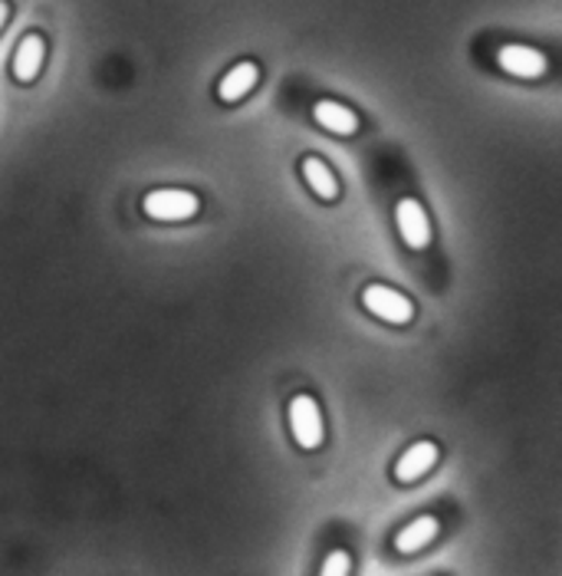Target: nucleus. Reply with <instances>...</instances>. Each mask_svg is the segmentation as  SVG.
<instances>
[{
	"instance_id": "1",
	"label": "nucleus",
	"mask_w": 562,
	"mask_h": 576,
	"mask_svg": "<svg viewBox=\"0 0 562 576\" xmlns=\"http://www.w3.org/2000/svg\"><path fill=\"white\" fill-rule=\"evenodd\" d=\"M363 307H366L372 317H378V320L391 323V327H408L411 317H414V303H411L404 294H398L395 287H385V284L366 287Z\"/></svg>"
},
{
	"instance_id": "2",
	"label": "nucleus",
	"mask_w": 562,
	"mask_h": 576,
	"mask_svg": "<svg viewBox=\"0 0 562 576\" xmlns=\"http://www.w3.org/2000/svg\"><path fill=\"white\" fill-rule=\"evenodd\" d=\"M142 207L155 221H187L197 214L201 201H197V194L185 192V189H159V192L145 194Z\"/></svg>"
},
{
	"instance_id": "3",
	"label": "nucleus",
	"mask_w": 562,
	"mask_h": 576,
	"mask_svg": "<svg viewBox=\"0 0 562 576\" xmlns=\"http://www.w3.org/2000/svg\"><path fill=\"white\" fill-rule=\"evenodd\" d=\"M290 431H293V441L306 451L323 445V415L310 395H296L290 402Z\"/></svg>"
},
{
	"instance_id": "4",
	"label": "nucleus",
	"mask_w": 562,
	"mask_h": 576,
	"mask_svg": "<svg viewBox=\"0 0 562 576\" xmlns=\"http://www.w3.org/2000/svg\"><path fill=\"white\" fill-rule=\"evenodd\" d=\"M395 221H398V234L411 250H424L431 244V221L424 214V204L418 198H401L395 207Z\"/></svg>"
},
{
	"instance_id": "5",
	"label": "nucleus",
	"mask_w": 562,
	"mask_h": 576,
	"mask_svg": "<svg viewBox=\"0 0 562 576\" xmlns=\"http://www.w3.org/2000/svg\"><path fill=\"white\" fill-rule=\"evenodd\" d=\"M497 63H500V70H504V73L520 76V79H537V76H543V73H547V66H550V63H547V56H543L540 50L523 46V43H507V46H500Z\"/></svg>"
},
{
	"instance_id": "6",
	"label": "nucleus",
	"mask_w": 562,
	"mask_h": 576,
	"mask_svg": "<svg viewBox=\"0 0 562 576\" xmlns=\"http://www.w3.org/2000/svg\"><path fill=\"white\" fill-rule=\"evenodd\" d=\"M441 458V448L434 441H414L395 465V481L398 484H414L421 481Z\"/></svg>"
},
{
	"instance_id": "7",
	"label": "nucleus",
	"mask_w": 562,
	"mask_h": 576,
	"mask_svg": "<svg viewBox=\"0 0 562 576\" xmlns=\"http://www.w3.org/2000/svg\"><path fill=\"white\" fill-rule=\"evenodd\" d=\"M257 83H260V66L250 63V60H244V63H237L234 70L224 73V79L217 83V96H220L224 103H237V99H244Z\"/></svg>"
},
{
	"instance_id": "8",
	"label": "nucleus",
	"mask_w": 562,
	"mask_h": 576,
	"mask_svg": "<svg viewBox=\"0 0 562 576\" xmlns=\"http://www.w3.org/2000/svg\"><path fill=\"white\" fill-rule=\"evenodd\" d=\"M43 56H46V43L40 33H26L17 46V56H13V76L20 83H30L36 79V73L43 70Z\"/></svg>"
},
{
	"instance_id": "9",
	"label": "nucleus",
	"mask_w": 562,
	"mask_h": 576,
	"mask_svg": "<svg viewBox=\"0 0 562 576\" xmlns=\"http://www.w3.org/2000/svg\"><path fill=\"white\" fill-rule=\"evenodd\" d=\"M313 116H316V122L323 129H329L336 136H353L359 129V116L349 106L336 103V99H320L316 109H313Z\"/></svg>"
},
{
	"instance_id": "10",
	"label": "nucleus",
	"mask_w": 562,
	"mask_h": 576,
	"mask_svg": "<svg viewBox=\"0 0 562 576\" xmlns=\"http://www.w3.org/2000/svg\"><path fill=\"white\" fill-rule=\"evenodd\" d=\"M434 537H437V521H434V518H418V521H411L404 531H398L395 547H398V554H418V551H424Z\"/></svg>"
},
{
	"instance_id": "11",
	"label": "nucleus",
	"mask_w": 562,
	"mask_h": 576,
	"mask_svg": "<svg viewBox=\"0 0 562 576\" xmlns=\"http://www.w3.org/2000/svg\"><path fill=\"white\" fill-rule=\"evenodd\" d=\"M303 179L310 182V189L316 192V198H323V201H336L339 198V182H336L333 169L323 159H316V156L303 159Z\"/></svg>"
},
{
	"instance_id": "12",
	"label": "nucleus",
	"mask_w": 562,
	"mask_h": 576,
	"mask_svg": "<svg viewBox=\"0 0 562 576\" xmlns=\"http://www.w3.org/2000/svg\"><path fill=\"white\" fill-rule=\"evenodd\" d=\"M349 570H353V561L346 551H333L323 564V576H346Z\"/></svg>"
},
{
	"instance_id": "13",
	"label": "nucleus",
	"mask_w": 562,
	"mask_h": 576,
	"mask_svg": "<svg viewBox=\"0 0 562 576\" xmlns=\"http://www.w3.org/2000/svg\"><path fill=\"white\" fill-rule=\"evenodd\" d=\"M7 13H10V7H7V0H0V26H3V20H7Z\"/></svg>"
}]
</instances>
